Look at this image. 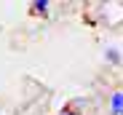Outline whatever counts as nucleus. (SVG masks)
Wrapping results in <instances>:
<instances>
[{"instance_id":"3","label":"nucleus","mask_w":123,"mask_h":115,"mask_svg":"<svg viewBox=\"0 0 123 115\" xmlns=\"http://www.w3.org/2000/svg\"><path fill=\"white\" fill-rule=\"evenodd\" d=\"M62 115H78V112H70V110H67V112H62Z\"/></svg>"},{"instance_id":"1","label":"nucleus","mask_w":123,"mask_h":115,"mask_svg":"<svg viewBox=\"0 0 123 115\" xmlns=\"http://www.w3.org/2000/svg\"><path fill=\"white\" fill-rule=\"evenodd\" d=\"M30 8H32V13H37V16H43V13L48 11V0H35V3H32Z\"/></svg>"},{"instance_id":"2","label":"nucleus","mask_w":123,"mask_h":115,"mask_svg":"<svg viewBox=\"0 0 123 115\" xmlns=\"http://www.w3.org/2000/svg\"><path fill=\"white\" fill-rule=\"evenodd\" d=\"M110 104H112V112H115V115H120V107H123V94H120V91H115V94H112V102H110Z\"/></svg>"}]
</instances>
